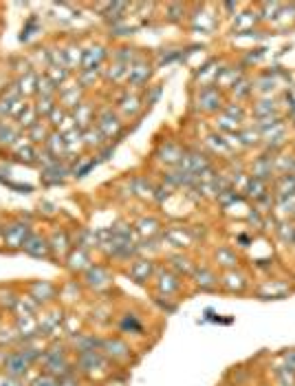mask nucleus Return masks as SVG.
<instances>
[{
    "label": "nucleus",
    "instance_id": "obj_31",
    "mask_svg": "<svg viewBox=\"0 0 295 386\" xmlns=\"http://www.w3.org/2000/svg\"><path fill=\"white\" fill-rule=\"evenodd\" d=\"M49 148H51V153L55 157H60V153H64L66 142H64L62 135H51V137H49Z\"/></svg>",
    "mask_w": 295,
    "mask_h": 386
},
{
    "label": "nucleus",
    "instance_id": "obj_30",
    "mask_svg": "<svg viewBox=\"0 0 295 386\" xmlns=\"http://www.w3.org/2000/svg\"><path fill=\"white\" fill-rule=\"evenodd\" d=\"M167 238H170V243H172L174 247H187V243H190V236L185 232H181V230L167 232Z\"/></svg>",
    "mask_w": 295,
    "mask_h": 386
},
{
    "label": "nucleus",
    "instance_id": "obj_26",
    "mask_svg": "<svg viewBox=\"0 0 295 386\" xmlns=\"http://www.w3.org/2000/svg\"><path fill=\"white\" fill-rule=\"evenodd\" d=\"M154 302H156L159 307H161L165 313H172V311H176V307H179V298L165 296V293H156V291H154Z\"/></svg>",
    "mask_w": 295,
    "mask_h": 386
},
{
    "label": "nucleus",
    "instance_id": "obj_27",
    "mask_svg": "<svg viewBox=\"0 0 295 386\" xmlns=\"http://www.w3.org/2000/svg\"><path fill=\"white\" fill-rule=\"evenodd\" d=\"M27 386H60V380H58V378H53V376H49V373L40 371L38 376L33 378Z\"/></svg>",
    "mask_w": 295,
    "mask_h": 386
},
{
    "label": "nucleus",
    "instance_id": "obj_7",
    "mask_svg": "<svg viewBox=\"0 0 295 386\" xmlns=\"http://www.w3.org/2000/svg\"><path fill=\"white\" fill-rule=\"evenodd\" d=\"M31 369L33 367L25 360V356L16 349H11L7 354V358H5V362H3V373L9 378H16V380H25Z\"/></svg>",
    "mask_w": 295,
    "mask_h": 386
},
{
    "label": "nucleus",
    "instance_id": "obj_15",
    "mask_svg": "<svg viewBox=\"0 0 295 386\" xmlns=\"http://www.w3.org/2000/svg\"><path fill=\"white\" fill-rule=\"evenodd\" d=\"M27 236H29V228H27V225L16 223V225H9V228H5V243L9 247H14V249L25 245Z\"/></svg>",
    "mask_w": 295,
    "mask_h": 386
},
{
    "label": "nucleus",
    "instance_id": "obj_29",
    "mask_svg": "<svg viewBox=\"0 0 295 386\" xmlns=\"http://www.w3.org/2000/svg\"><path fill=\"white\" fill-rule=\"evenodd\" d=\"M62 104L69 106V108H77L79 106V93L77 88H66L62 93Z\"/></svg>",
    "mask_w": 295,
    "mask_h": 386
},
{
    "label": "nucleus",
    "instance_id": "obj_6",
    "mask_svg": "<svg viewBox=\"0 0 295 386\" xmlns=\"http://www.w3.org/2000/svg\"><path fill=\"white\" fill-rule=\"evenodd\" d=\"M38 325H40V338L42 336H55L64 329V311L58 307H44L38 313Z\"/></svg>",
    "mask_w": 295,
    "mask_h": 386
},
{
    "label": "nucleus",
    "instance_id": "obj_22",
    "mask_svg": "<svg viewBox=\"0 0 295 386\" xmlns=\"http://www.w3.org/2000/svg\"><path fill=\"white\" fill-rule=\"evenodd\" d=\"M18 293L11 287H0V309L3 311H14L18 305Z\"/></svg>",
    "mask_w": 295,
    "mask_h": 386
},
{
    "label": "nucleus",
    "instance_id": "obj_9",
    "mask_svg": "<svg viewBox=\"0 0 295 386\" xmlns=\"http://www.w3.org/2000/svg\"><path fill=\"white\" fill-rule=\"evenodd\" d=\"M156 274V267L152 260H148V258H134L130 267H128V276L130 280H134L137 285H148Z\"/></svg>",
    "mask_w": 295,
    "mask_h": 386
},
{
    "label": "nucleus",
    "instance_id": "obj_11",
    "mask_svg": "<svg viewBox=\"0 0 295 386\" xmlns=\"http://www.w3.org/2000/svg\"><path fill=\"white\" fill-rule=\"evenodd\" d=\"M249 287V280L241 269H230L221 276V289L227 293H245Z\"/></svg>",
    "mask_w": 295,
    "mask_h": 386
},
{
    "label": "nucleus",
    "instance_id": "obj_34",
    "mask_svg": "<svg viewBox=\"0 0 295 386\" xmlns=\"http://www.w3.org/2000/svg\"><path fill=\"white\" fill-rule=\"evenodd\" d=\"M60 386H82V382L77 380V376L73 378H66V380H60Z\"/></svg>",
    "mask_w": 295,
    "mask_h": 386
},
{
    "label": "nucleus",
    "instance_id": "obj_17",
    "mask_svg": "<svg viewBox=\"0 0 295 386\" xmlns=\"http://www.w3.org/2000/svg\"><path fill=\"white\" fill-rule=\"evenodd\" d=\"M170 269L174 271V274H179L181 278H192V274H194V269L196 265L192 263V260L183 254H174V256H170Z\"/></svg>",
    "mask_w": 295,
    "mask_h": 386
},
{
    "label": "nucleus",
    "instance_id": "obj_35",
    "mask_svg": "<svg viewBox=\"0 0 295 386\" xmlns=\"http://www.w3.org/2000/svg\"><path fill=\"white\" fill-rule=\"evenodd\" d=\"M293 245H295V232H293Z\"/></svg>",
    "mask_w": 295,
    "mask_h": 386
},
{
    "label": "nucleus",
    "instance_id": "obj_19",
    "mask_svg": "<svg viewBox=\"0 0 295 386\" xmlns=\"http://www.w3.org/2000/svg\"><path fill=\"white\" fill-rule=\"evenodd\" d=\"M110 126H112V131H119L121 128V124H119V119L112 115L110 110H104L99 115V124H97V128H99V133L104 135V137H110Z\"/></svg>",
    "mask_w": 295,
    "mask_h": 386
},
{
    "label": "nucleus",
    "instance_id": "obj_8",
    "mask_svg": "<svg viewBox=\"0 0 295 386\" xmlns=\"http://www.w3.org/2000/svg\"><path fill=\"white\" fill-rule=\"evenodd\" d=\"M69 347L73 351V356H82V354H90V351H99L101 336L79 331V334H75V336L69 338Z\"/></svg>",
    "mask_w": 295,
    "mask_h": 386
},
{
    "label": "nucleus",
    "instance_id": "obj_24",
    "mask_svg": "<svg viewBox=\"0 0 295 386\" xmlns=\"http://www.w3.org/2000/svg\"><path fill=\"white\" fill-rule=\"evenodd\" d=\"M201 99H203V102H207V104L203 106L205 110H216V108H221V93H218L216 88H205V90H203V93H201L199 102H201Z\"/></svg>",
    "mask_w": 295,
    "mask_h": 386
},
{
    "label": "nucleus",
    "instance_id": "obj_10",
    "mask_svg": "<svg viewBox=\"0 0 295 386\" xmlns=\"http://www.w3.org/2000/svg\"><path fill=\"white\" fill-rule=\"evenodd\" d=\"M196 289L201 291H218L221 289V276L210 267H196L194 274H192Z\"/></svg>",
    "mask_w": 295,
    "mask_h": 386
},
{
    "label": "nucleus",
    "instance_id": "obj_28",
    "mask_svg": "<svg viewBox=\"0 0 295 386\" xmlns=\"http://www.w3.org/2000/svg\"><path fill=\"white\" fill-rule=\"evenodd\" d=\"M265 181L263 179H252L249 181V186H247V192H249V197H254V199H263L265 197Z\"/></svg>",
    "mask_w": 295,
    "mask_h": 386
},
{
    "label": "nucleus",
    "instance_id": "obj_18",
    "mask_svg": "<svg viewBox=\"0 0 295 386\" xmlns=\"http://www.w3.org/2000/svg\"><path fill=\"white\" fill-rule=\"evenodd\" d=\"M49 247H51V254L60 256L62 260H66V256L71 254V243H69V236H66V232H55L49 238Z\"/></svg>",
    "mask_w": 295,
    "mask_h": 386
},
{
    "label": "nucleus",
    "instance_id": "obj_12",
    "mask_svg": "<svg viewBox=\"0 0 295 386\" xmlns=\"http://www.w3.org/2000/svg\"><path fill=\"white\" fill-rule=\"evenodd\" d=\"M66 267H69V271L71 274H75V276H82L84 271L93 265L90 263V254H88V249H84V247H77V249H71V254L66 256Z\"/></svg>",
    "mask_w": 295,
    "mask_h": 386
},
{
    "label": "nucleus",
    "instance_id": "obj_16",
    "mask_svg": "<svg viewBox=\"0 0 295 386\" xmlns=\"http://www.w3.org/2000/svg\"><path fill=\"white\" fill-rule=\"evenodd\" d=\"M291 291V287L287 285V282H280V280H271V282H265L263 287L258 289V293L263 298H267V300H278V298H285L287 293Z\"/></svg>",
    "mask_w": 295,
    "mask_h": 386
},
{
    "label": "nucleus",
    "instance_id": "obj_5",
    "mask_svg": "<svg viewBox=\"0 0 295 386\" xmlns=\"http://www.w3.org/2000/svg\"><path fill=\"white\" fill-rule=\"evenodd\" d=\"M154 291L156 293H165V296H179L181 289H183V278L174 274L170 267H156L154 274Z\"/></svg>",
    "mask_w": 295,
    "mask_h": 386
},
{
    "label": "nucleus",
    "instance_id": "obj_14",
    "mask_svg": "<svg viewBox=\"0 0 295 386\" xmlns=\"http://www.w3.org/2000/svg\"><path fill=\"white\" fill-rule=\"evenodd\" d=\"M117 329L121 334H126V336H141L143 334V322H141V318L137 313L126 311V313L119 316Z\"/></svg>",
    "mask_w": 295,
    "mask_h": 386
},
{
    "label": "nucleus",
    "instance_id": "obj_2",
    "mask_svg": "<svg viewBox=\"0 0 295 386\" xmlns=\"http://www.w3.org/2000/svg\"><path fill=\"white\" fill-rule=\"evenodd\" d=\"M99 351L104 354L115 367H128L134 358V349L121 336H101Z\"/></svg>",
    "mask_w": 295,
    "mask_h": 386
},
{
    "label": "nucleus",
    "instance_id": "obj_20",
    "mask_svg": "<svg viewBox=\"0 0 295 386\" xmlns=\"http://www.w3.org/2000/svg\"><path fill=\"white\" fill-rule=\"evenodd\" d=\"M82 282H77V280H69L66 285L60 287V293H58V300H69V302H75L79 300V296H82Z\"/></svg>",
    "mask_w": 295,
    "mask_h": 386
},
{
    "label": "nucleus",
    "instance_id": "obj_1",
    "mask_svg": "<svg viewBox=\"0 0 295 386\" xmlns=\"http://www.w3.org/2000/svg\"><path fill=\"white\" fill-rule=\"evenodd\" d=\"M112 369L115 365L101 354V351H90V354L75 356V371L77 376H82L86 380H104L112 376Z\"/></svg>",
    "mask_w": 295,
    "mask_h": 386
},
{
    "label": "nucleus",
    "instance_id": "obj_36",
    "mask_svg": "<svg viewBox=\"0 0 295 386\" xmlns=\"http://www.w3.org/2000/svg\"><path fill=\"white\" fill-rule=\"evenodd\" d=\"M0 373H3V369H0Z\"/></svg>",
    "mask_w": 295,
    "mask_h": 386
},
{
    "label": "nucleus",
    "instance_id": "obj_23",
    "mask_svg": "<svg viewBox=\"0 0 295 386\" xmlns=\"http://www.w3.org/2000/svg\"><path fill=\"white\" fill-rule=\"evenodd\" d=\"M276 192H278V199L282 197H293L295 195V177L293 175H282L276 184Z\"/></svg>",
    "mask_w": 295,
    "mask_h": 386
},
{
    "label": "nucleus",
    "instance_id": "obj_4",
    "mask_svg": "<svg viewBox=\"0 0 295 386\" xmlns=\"http://www.w3.org/2000/svg\"><path fill=\"white\" fill-rule=\"evenodd\" d=\"M58 293H60V287L53 285L51 280H33L27 285V296L36 300L42 309L58 302Z\"/></svg>",
    "mask_w": 295,
    "mask_h": 386
},
{
    "label": "nucleus",
    "instance_id": "obj_21",
    "mask_svg": "<svg viewBox=\"0 0 295 386\" xmlns=\"http://www.w3.org/2000/svg\"><path fill=\"white\" fill-rule=\"evenodd\" d=\"M216 265L223 267L225 271L236 269V267H238V256L232 252L230 247H221L218 252H216Z\"/></svg>",
    "mask_w": 295,
    "mask_h": 386
},
{
    "label": "nucleus",
    "instance_id": "obj_25",
    "mask_svg": "<svg viewBox=\"0 0 295 386\" xmlns=\"http://www.w3.org/2000/svg\"><path fill=\"white\" fill-rule=\"evenodd\" d=\"M148 75H150V66H145L143 62L134 64L128 69V79L132 84H141L143 79H148Z\"/></svg>",
    "mask_w": 295,
    "mask_h": 386
},
{
    "label": "nucleus",
    "instance_id": "obj_33",
    "mask_svg": "<svg viewBox=\"0 0 295 386\" xmlns=\"http://www.w3.org/2000/svg\"><path fill=\"white\" fill-rule=\"evenodd\" d=\"M0 386H22V380L9 378V376H5V373H0Z\"/></svg>",
    "mask_w": 295,
    "mask_h": 386
},
{
    "label": "nucleus",
    "instance_id": "obj_3",
    "mask_svg": "<svg viewBox=\"0 0 295 386\" xmlns=\"http://www.w3.org/2000/svg\"><path fill=\"white\" fill-rule=\"evenodd\" d=\"M82 285L90 291H95V293H104L112 287V276H110V271L108 267L104 265H90L84 274H82Z\"/></svg>",
    "mask_w": 295,
    "mask_h": 386
},
{
    "label": "nucleus",
    "instance_id": "obj_32",
    "mask_svg": "<svg viewBox=\"0 0 295 386\" xmlns=\"http://www.w3.org/2000/svg\"><path fill=\"white\" fill-rule=\"evenodd\" d=\"M18 119H20V124H25V119H29V126H33V124H36V110H33L29 104H25V110L20 113Z\"/></svg>",
    "mask_w": 295,
    "mask_h": 386
},
{
    "label": "nucleus",
    "instance_id": "obj_13",
    "mask_svg": "<svg viewBox=\"0 0 295 386\" xmlns=\"http://www.w3.org/2000/svg\"><path fill=\"white\" fill-rule=\"evenodd\" d=\"M22 249H25V252L29 256H33V258H49L51 256L49 241H47V238L38 236V234H29L25 245H22Z\"/></svg>",
    "mask_w": 295,
    "mask_h": 386
}]
</instances>
